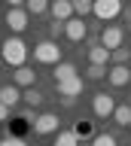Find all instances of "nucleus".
<instances>
[{"label": "nucleus", "instance_id": "22", "mask_svg": "<svg viewBox=\"0 0 131 146\" xmlns=\"http://www.w3.org/2000/svg\"><path fill=\"white\" fill-rule=\"evenodd\" d=\"M128 58H131V49H113V64H128Z\"/></svg>", "mask_w": 131, "mask_h": 146}, {"label": "nucleus", "instance_id": "8", "mask_svg": "<svg viewBox=\"0 0 131 146\" xmlns=\"http://www.w3.org/2000/svg\"><path fill=\"white\" fill-rule=\"evenodd\" d=\"M34 131L37 134H58V116L55 113H40L37 122H34Z\"/></svg>", "mask_w": 131, "mask_h": 146}, {"label": "nucleus", "instance_id": "20", "mask_svg": "<svg viewBox=\"0 0 131 146\" xmlns=\"http://www.w3.org/2000/svg\"><path fill=\"white\" fill-rule=\"evenodd\" d=\"M107 73H110V70H107V64H88V70H85V76L98 82V79H104Z\"/></svg>", "mask_w": 131, "mask_h": 146}, {"label": "nucleus", "instance_id": "17", "mask_svg": "<svg viewBox=\"0 0 131 146\" xmlns=\"http://www.w3.org/2000/svg\"><path fill=\"white\" fill-rule=\"evenodd\" d=\"M21 100H25L28 107H40V104H43V91L31 85V88H25V91H21Z\"/></svg>", "mask_w": 131, "mask_h": 146}, {"label": "nucleus", "instance_id": "9", "mask_svg": "<svg viewBox=\"0 0 131 146\" xmlns=\"http://www.w3.org/2000/svg\"><path fill=\"white\" fill-rule=\"evenodd\" d=\"M122 40H125V31H122V27H116V25H107V27L101 31V43L107 46V49H119Z\"/></svg>", "mask_w": 131, "mask_h": 146}, {"label": "nucleus", "instance_id": "7", "mask_svg": "<svg viewBox=\"0 0 131 146\" xmlns=\"http://www.w3.org/2000/svg\"><path fill=\"white\" fill-rule=\"evenodd\" d=\"M85 34H88V27H85V21L79 15H73L70 21H64V36H67V40L79 43V40H85Z\"/></svg>", "mask_w": 131, "mask_h": 146}, {"label": "nucleus", "instance_id": "1", "mask_svg": "<svg viewBox=\"0 0 131 146\" xmlns=\"http://www.w3.org/2000/svg\"><path fill=\"white\" fill-rule=\"evenodd\" d=\"M0 55H3V61L9 64V67H21V64L28 61V46L21 36H6L3 46H0Z\"/></svg>", "mask_w": 131, "mask_h": 146}, {"label": "nucleus", "instance_id": "26", "mask_svg": "<svg viewBox=\"0 0 131 146\" xmlns=\"http://www.w3.org/2000/svg\"><path fill=\"white\" fill-rule=\"evenodd\" d=\"M49 31H52V36H61V34H64V21H58V18H55Z\"/></svg>", "mask_w": 131, "mask_h": 146}, {"label": "nucleus", "instance_id": "16", "mask_svg": "<svg viewBox=\"0 0 131 146\" xmlns=\"http://www.w3.org/2000/svg\"><path fill=\"white\" fill-rule=\"evenodd\" d=\"M113 119H116V125H131V104H119V107L113 110Z\"/></svg>", "mask_w": 131, "mask_h": 146}, {"label": "nucleus", "instance_id": "10", "mask_svg": "<svg viewBox=\"0 0 131 146\" xmlns=\"http://www.w3.org/2000/svg\"><path fill=\"white\" fill-rule=\"evenodd\" d=\"M107 79H110V85L122 88V85H128V82H131V70L125 67V64H113L110 73H107Z\"/></svg>", "mask_w": 131, "mask_h": 146}, {"label": "nucleus", "instance_id": "19", "mask_svg": "<svg viewBox=\"0 0 131 146\" xmlns=\"http://www.w3.org/2000/svg\"><path fill=\"white\" fill-rule=\"evenodd\" d=\"M49 6H52V0H28V3H25V9H28L31 15H43Z\"/></svg>", "mask_w": 131, "mask_h": 146}, {"label": "nucleus", "instance_id": "15", "mask_svg": "<svg viewBox=\"0 0 131 146\" xmlns=\"http://www.w3.org/2000/svg\"><path fill=\"white\" fill-rule=\"evenodd\" d=\"M70 76H76V64H70V61H58V64H55V82L70 79Z\"/></svg>", "mask_w": 131, "mask_h": 146}, {"label": "nucleus", "instance_id": "28", "mask_svg": "<svg viewBox=\"0 0 131 146\" xmlns=\"http://www.w3.org/2000/svg\"><path fill=\"white\" fill-rule=\"evenodd\" d=\"M6 3H9V6H25L28 0H6Z\"/></svg>", "mask_w": 131, "mask_h": 146}, {"label": "nucleus", "instance_id": "27", "mask_svg": "<svg viewBox=\"0 0 131 146\" xmlns=\"http://www.w3.org/2000/svg\"><path fill=\"white\" fill-rule=\"evenodd\" d=\"M9 110H12V107H6V104L0 100V122H6V119H9Z\"/></svg>", "mask_w": 131, "mask_h": 146}, {"label": "nucleus", "instance_id": "21", "mask_svg": "<svg viewBox=\"0 0 131 146\" xmlns=\"http://www.w3.org/2000/svg\"><path fill=\"white\" fill-rule=\"evenodd\" d=\"M70 3H73V12H76L79 18H82V15H88V12L94 9V0H70Z\"/></svg>", "mask_w": 131, "mask_h": 146}, {"label": "nucleus", "instance_id": "29", "mask_svg": "<svg viewBox=\"0 0 131 146\" xmlns=\"http://www.w3.org/2000/svg\"><path fill=\"white\" fill-rule=\"evenodd\" d=\"M128 27H131V12H128Z\"/></svg>", "mask_w": 131, "mask_h": 146}, {"label": "nucleus", "instance_id": "3", "mask_svg": "<svg viewBox=\"0 0 131 146\" xmlns=\"http://www.w3.org/2000/svg\"><path fill=\"white\" fill-rule=\"evenodd\" d=\"M94 18H101V21H110L122 12V0H94Z\"/></svg>", "mask_w": 131, "mask_h": 146}, {"label": "nucleus", "instance_id": "5", "mask_svg": "<svg viewBox=\"0 0 131 146\" xmlns=\"http://www.w3.org/2000/svg\"><path fill=\"white\" fill-rule=\"evenodd\" d=\"M28 18H31L28 9H21V6H9V12H6V27H9V31H15V34H21V31L28 27Z\"/></svg>", "mask_w": 131, "mask_h": 146}, {"label": "nucleus", "instance_id": "12", "mask_svg": "<svg viewBox=\"0 0 131 146\" xmlns=\"http://www.w3.org/2000/svg\"><path fill=\"white\" fill-rule=\"evenodd\" d=\"M107 61H113V49H107L104 43L88 49V64H107Z\"/></svg>", "mask_w": 131, "mask_h": 146}, {"label": "nucleus", "instance_id": "2", "mask_svg": "<svg viewBox=\"0 0 131 146\" xmlns=\"http://www.w3.org/2000/svg\"><path fill=\"white\" fill-rule=\"evenodd\" d=\"M34 58L40 64H58L61 61V49H58L55 40H43V43L34 46Z\"/></svg>", "mask_w": 131, "mask_h": 146}, {"label": "nucleus", "instance_id": "23", "mask_svg": "<svg viewBox=\"0 0 131 146\" xmlns=\"http://www.w3.org/2000/svg\"><path fill=\"white\" fill-rule=\"evenodd\" d=\"M92 146H116V137L113 134H98L92 140Z\"/></svg>", "mask_w": 131, "mask_h": 146}, {"label": "nucleus", "instance_id": "18", "mask_svg": "<svg viewBox=\"0 0 131 146\" xmlns=\"http://www.w3.org/2000/svg\"><path fill=\"white\" fill-rule=\"evenodd\" d=\"M55 146H79L76 131H58L55 134Z\"/></svg>", "mask_w": 131, "mask_h": 146}, {"label": "nucleus", "instance_id": "11", "mask_svg": "<svg viewBox=\"0 0 131 146\" xmlns=\"http://www.w3.org/2000/svg\"><path fill=\"white\" fill-rule=\"evenodd\" d=\"M49 12H52L58 21H70V18L76 15V12H73V3H70V0H52Z\"/></svg>", "mask_w": 131, "mask_h": 146}, {"label": "nucleus", "instance_id": "30", "mask_svg": "<svg viewBox=\"0 0 131 146\" xmlns=\"http://www.w3.org/2000/svg\"><path fill=\"white\" fill-rule=\"evenodd\" d=\"M0 61H3V55H0Z\"/></svg>", "mask_w": 131, "mask_h": 146}, {"label": "nucleus", "instance_id": "31", "mask_svg": "<svg viewBox=\"0 0 131 146\" xmlns=\"http://www.w3.org/2000/svg\"><path fill=\"white\" fill-rule=\"evenodd\" d=\"M128 128H131V125H128Z\"/></svg>", "mask_w": 131, "mask_h": 146}, {"label": "nucleus", "instance_id": "25", "mask_svg": "<svg viewBox=\"0 0 131 146\" xmlns=\"http://www.w3.org/2000/svg\"><path fill=\"white\" fill-rule=\"evenodd\" d=\"M73 131H76V137H88L92 134V125H88V122H76Z\"/></svg>", "mask_w": 131, "mask_h": 146}, {"label": "nucleus", "instance_id": "24", "mask_svg": "<svg viewBox=\"0 0 131 146\" xmlns=\"http://www.w3.org/2000/svg\"><path fill=\"white\" fill-rule=\"evenodd\" d=\"M0 146H28V143H25L21 137H12V134H6L3 140H0Z\"/></svg>", "mask_w": 131, "mask_h": 146}, {"label": "nucleus", "instance_id": "14", "mask_svg": "<svg viewBox=\"0 0 131 146\" xmlns=\"http://www.w3.org/2000/svg\"><path fill=\"white\" fill-rule=\"evenodd\" d=\"M0 100L6 104V107H15L21 100V91H19V85H3L0 88Z\"/></svg>", "mask_w": 131, "mask_h": 146}, {"label": "nucleus", "instance_id": "13", "mask_svg": "<svg viewBox=\"0 0 131 146\" xmlns=\"http://www.w3.org/2000/svg\"><path fill=\"white\" fill-rule=\"evenodd\" d=\"M12 79H15V85H19V88H31V85H34V79H37V73L31 70V67H25V64H21V67H15Z\"/></svg>", "mask_w": 131, "mask_h": 146}, {"label": "nucleus", "instance_id": "6", "mask_svg": "<svg viewBox=\"0 0 131 146\" xmlns=\"http://www.w3.org/2000/svg\"><path fill=\"white\" fill-rule=\"evenodd\" d=\"M55 85H58V94H61V98H79V94H82V76H79V73L70 76V79L55 82Z\"/></svg>", "mask_w": 131, "mask_h": 146}, {"label": "nucleus", "instance_id": "4", "mask_svg": "<svg viewBox=\"0 0 131 146\" xmlns=\"http://www.w3.org/2000/svg\"><path fill=\"white\" fill-rule=\"evenodd\" d=\"M92 110H94V116H98V119H107V116H113L116 100H113L107 91H98V94L92 98Z\"/></svg>", "mask_w": 131, "mask_h": 146}]
</instances>
